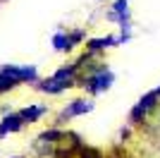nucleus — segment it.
<instances>
[{"mask_svg":"<svg viewBox=\"0 0 160 158\" xmlns=\"http://www.w3.org/2000/svg\"><path fill=\"white\" fill-rule=\"evenodd\" d=\"M69 34V41H72V46H79L81 41L86 39V31L84 29H72V31H67Z\"/></svg>","mask_w":160,"mask_h":158,"instance_id":"9","label":"nucleus"},{"mask_svg":"<svg viewBox=\"0 0 160 158\" xmlns=\"http://www.w3.org/2000/svg\"><path fill=\"white\" fill-rule=\"evenodd\" d=\"M158 101H160V98H158V93H155V91H148L146 96H141L139 103L134 105L132 113H129V115H132V122H143V120H146L148 115L155 110Z\"/></svg>","mask_w":160,"mask_h":158,"instance_id":"1","label":"nucleus"},{"mask_svg":"<svg viewBox=\"0 0 160 158\" xmlns=\"http://www.w3.org/2000/svg\"><path fill=\"white\" fill-rule=\"evenodd\" d=\"M155 93H158V98H160V86H158V89H155Z\"/></svg>","mask_w":160,"mask_h":158,"instance_id":"11","label":"nucleus"},{"mask_svg":"<svg viewBox=\"0 0 160 158\" xmlns=\"http://www.w3.org/2000/svg\"><path fill=\"white\" fill-rule=\"evenodd\" d=\"M81 158H103V153L100 151H96V149H81Z\"/></svg>","mask_w":160,"mask_h":158,"instance_id":"10","label":"nucleus"},{"mask_svg":"<svg viewBox=\"0 0 160 158\" xmlns=\"http://www.w3.org/2000/svg\"><path fill=\"white\" fill-rule=\"evenodd\" d=\"M62 139H67V132L60 127H50V129H43L38 134V144H58Z\"/></svg>","mask_w":160,"mask_h":158,"instance_id":"7","label":"nucleus"},{"mask_svg":"<svg viewBox=\"0 0 160 158\" xmlns=\"http://www.w3.org/2000/svg\"><path fill=\"white\" fill-rule=\"evenodd\" d=\"M50 43H53V48L58 53H72L74 50V46H72V41H69V34H67V31H55L53 39H50Z\"/></svg>","mask_w":160,"mask_h":158,"instance_id":"6","label":"nucleus"},{"mask_svg":"<svg viewBox=\"0 0 160 158\" xmlns=\"http://www.w3.org/2000/svg\"><path fill=\"white\" fill-rule=\"evenodd\" d=\"M93 110V101L88 98H74L72 103H67L65 108L60 110V115H58V120L60 122H65V120H72V118H79V115H86V113Z\"/></svg>","mask_w":160,"mask_h":158,"instance_id":"2","label":"nucleus"},{"mask_svg":"<svg viewBox=\"0 0 160 158\" xmlns=\"http://www.w3.org/2000/svg\"><path fill=\"white\" fill-rule=\"evenodd\" d=\"M112 46H120V39H117V36H98V39L86 41V50L93 53V55H98V53L108 50V48H112Z\"/></svg>","mask_w":160,"mask_h":158,"instance_id":"4","label":"nucleus"},{"mask_svg":"<svg viewBox=\"0 0 160 158\" xmlns=\"http://www.w3.org/2000/svg\"><path fill=\"white\" fill-rule=\"evenodd\" d=\"M19 84H22L19 79H14V77H10V74L0 72V93H7V91H12V89H17Z\"/></svg>","mask_w":160,"mask_h":158,"instance_id":"8","label":"nucleus"},{"mask_svg":"<svg viewBox=\"0 0 160 158\" xmlns=\"http://www.w3.org/2000/svg\"><path fill=\"white\" fill-rule=\"evenodd\" d=\"M46 113H48V108H46L43 103H33V105L22 108V110H19V118L24 120V125H33V122H38Z\"/></svg>","mask_w":160,"mask_h":158,"instance_id":"5","label":"nucleus"},{"mask_svg":"<svg viewBox=\"0 0 160 158\" xmlns=\"http://www.w3.org/2000/svg\"><path fill=\"white\" fill-rule=\"evenodd\" d=\"M19 158H22V156H19Z\"/></svg>","mask_w":160,"mask_h":158,"instance_id":"13","label":"nucleus"},{"mask_svg":"<svg viewBox=\"0 0 160 158\" xmlns=\"http://www.w3.org/2000/svg\"><path fill=\"white\" fill-rule=\"evenodd\" d=\"M0 3H2V0H0Z\"/></svg>","mask_w":160,"mask_h":158,"instance_id":"12","label":"nucleus"},{"mask_svg":"<svg viewBox=\"0 0 160 158\" xmlns=\"http://www.w3.org/2000/svg\"><path fill=\"white\" fill-rule=\"evenodd\" d=\"M24 129V120L19 118V113H5L0 118V139H5L7 134H17Z\"/></svg>","mask_w":160,"mask_h":158,"instance_id":"3","label":"nucleus"}]
</instances>
